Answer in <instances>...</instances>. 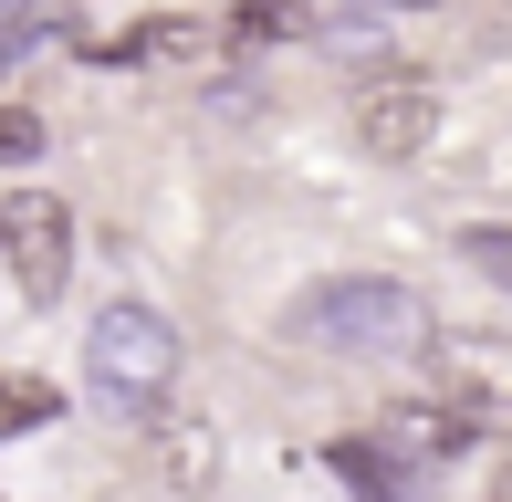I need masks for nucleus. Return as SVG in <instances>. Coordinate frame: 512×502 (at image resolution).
Listing matches in <instances>:
<instances>
[{
  "mask_svg": "<svg viewBox=\"0 0 512 502\" xmlns=\"http://www.w3.org/2000/svg\"><path fill=\"white\" fill-rule=\"evenodd\" d=\"M0 272H11L32 304H53L63 272H74V210L53 189H11L0 199Z\"/></svg>",
  "mask_w": 512,
  "mask_h": 502,
  "instance_id": "7ed1b4c3",
  "label": "nucleus"
},
{
  "mask_svg": "<svg viewBox=\"0 0 512 502\" xmlns=\"http://www.w3.org/2000/svg\"><path fill=\"white\" fill-rule=\"evenodd\" d=\"M460 251H471V262L492 272V283H512V231H471V241H460Z\"/></svg>",
  "mask_w": 512,
  "mask_h": 502,
  "instance_id": "9b49d317",
  "label": "nucleus"
},
{
  "mask_svg": "<svg viewBox=\"0 0 512 502\" xmlns=\"http://www.w3.org/2000/svg\"><path fill=\"white\" fill-rule=\"evenodd\" d=\"M481 502H512V450L492 461V482H481Z\"/></svg>",
  "mask_w": 512,
  "mask_h": 502,
  "instance_id": "f8f14e48",
  "label": "nucleus"
},
{
  "mask_svg": "<svg viewBox=\"0 0 512 502\" xmlns=\"http://www.w3.org/2000/svg\"><path fill=\"white\" fill-rule=\"evenodd\" d=\"M471 408H450V398H408V408H387V419H366V440H377L387 450V461H398V471H429V461H450V450H471Z\"/></svg>",
  "mask_w": 512,
  "mask_h": 502,
  "instance_id": "423d86ee",
  "label": "nucleus"
},
{
  "mask_svg": "<svg viewBox=\"0 0 512 502\" xmlns=\"http://www.w3.org/2000/svg\"><path fill=\"white\" fill-rule=\"evenodd\" d=\"M115 63H147V74H209L220 63V21H189V11H157L115 42Z\"/></svg>",
  "mask_w": 512,
  "mask_h": 502,
  "instance_id": "0eeeda50",
  "label": "nucleus"
},
{
  "mask_svg": "<svg viewBox=\"0 0 512 502\" xmlns=\"http://www.w3.org/2000/svg\"><path fill=\"white\" fill-rule=\"evenodd\" d=\"M335 471L356 482V502H418V471H398L366 429H356V440H335Z\"/></svg>",
  "mask_w": 512,
  "mask_h": 502,
  "instance_id": "6e6552de",
  "label": "nucleus"
},
{
  "mask_svg": "<svg viewBox=\"0 0 512 502\" xmlns=\"http://www.w3.org/2000/svg\"><path fill=\"white\" fill-rule=\"evenodd\" d=\"M429 377H439V398H450V408L492 419V408H512V335H471V325L429 335Z\"/></svg>",
  "mask_w": 512,
  "mask_h": 502,
  "instance_id": "20e7f679",
  "label": "nucleus"
},
{
  "mask_svg": "<svg viewBox=\"0 0 512 502\" xmlns=\"http://www.w3.org/2000/svg\"><path fill=\"white\" fill-rule=\"evenodd\" d=\"M84 377H95L105 408H157V398H168V377H178V335H168V314H147V304H105L95 335H84Z\"/></svg>",
  "mask_w": 512,
  "mask_h": 502,
  "instance_id": "f03ea898",
  "label": "nucleus"
},
{
  "mask_svg": "<svg viewBox=\"0 0 512 502\" xmlns=\"http://www.w3.org/2000/svg\"><path fill=\"white\" fill-rule=\"evenodd\" d=\"M0 157H42V116H21V105H0Z\"/></svg>",
  "mask_w": 512,
  "mask_h": 502,
  "instance_id": "9d476101",
  "label": "nucleus"
},
{
  "mask_svg": "<svg viewBox=\"0 0 512 502\" xmlns=\"http://www.w3.org/2000/svg\"><path fill=\"white\" fill-rule=\"evenodd\" d=\"M283 335L314 356H408V346H429V304L387 272H345V283H314L283 314Z\"/></svg>",
  "mask_w": 512,
  "mask_h": 502,
  "instance_id": "f257e3e1",
  "label": "nucleus"
},
{
  "mask_svg": "<svg viewBox=\"0 0 512 502\" xmlns=\"http://www.w3.org/2000/svg\"><path fill=\"white\" fill-rule=\"evenodd\" d=\"M356 136H366V157L408 168V157L439 136V95H429L418 74H387V84H366V105H356Z\"/></svg>",
  "mask_w": 512,
  "mask_h": 502,
  "instance_id": "39448f33",
  "label": "nucleus"
},
{
  "mask_svg": "<svg viewBox=\"0 0 512 502\" xmlns=\"http://www.w3.org/2000/svg\"><path fill=\"white\" fill-rule=\"evenodd\" d=\"M42 419H63V387L53 377H0V440H21V429H42Z\"/></svg>",
  "mask_w": 512,
  "mask_h": 502,
  "instance_id": "1a4fd4ad",
  "label": "nucleus"
}]
</instances>
